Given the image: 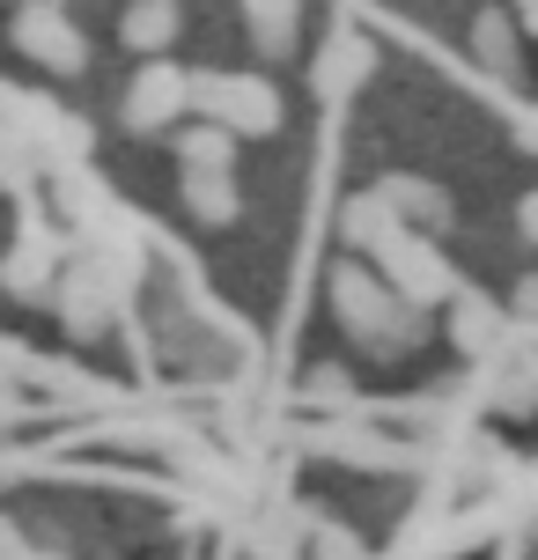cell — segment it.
<instances>
[{
  "mask_svg": "<svg viewBox=\"0 0 538 560\" xmlns=\"http://www.w3.org/2000/svg\"><path fill=\"white\" fill-rule=\"evenodd\" d=\"M15 45H23L30 59L59 67V74L82 67V37H74V23H67L59 8H23V15H15Z\"/></svg>",
  "mask_w": 538,
  "mask_h": 560,
  "instance_id": "3",
  "label": "cell"
},
{
  "mask_svg": "<svg viewBox=\"0 0 538 560\" xmlns=\"http://www.w3.org/2000/svg\"><path fill=\"white\" fill-rule=\"evenodd\" d=\"M384 266H391V280L398 288H406V295H443V266H435V252H428V244H406V236H391V244H384Z\"/></svg>",
  "mask_w": 538,
  "mask_h": 560,
  "instance_id": "5",
  "label": "cell"
},
{
  "mask_svg": "<svg viewBox=\"0 0 538 560\" xmlns=\"http://www.w3.org/2000/svg\"><path fill=\"white\" fill-rule=\"evenodd\" d=\"M177 15L171 0H141V8H126V23H118V37L133 45V52H171V37H177Z\"/></svg>",
  "mask_w": 538,
  "mask_h": 560,
  "instance_id": "6",
  "label": "cell"
},
{
  "mask_svg": "<svg viewBox=\"0 0 538 560\" xmlns=\"http://www.w3.org/2000/svg\"><path fill=\"white\" fill-rule=\"evenodd\" d=\"M52 273H59V252L52 244H45V236H23V244H15V258H8V288H15V295H45V288H52Z\"/></svg>",
  "mask_w": 538,
  "mask_h": 560,
  "instance_id": "7",
  "label": "cell"
},
{
  "mask_svg": "<svg viewBox=\"0 0 538 560\" xmlns=\"http://www.w3.org/2000/svg\"><path fill=\"white\" fill-rule=\"evenodd\" d=\"M252 37L258 52H288L295 45V8H252Z\"/></svg>",
  "mask_w": 538,
  "mask_h": 560,
  "instance_id": "10",
  "label": "cell"
},
{
  "mask_svg": "<svg viewBox=\"0 0 538 560\" xmlns=\"http://www.w3.org/2000/svg\"><path fill=\"white\" fill-rule=\"evenodd\" d=\"M332 303L347 310V325L362 339H376V347H391V317H406V310L384 295V288H369V273H354V266H340V280H332Z\"/></svg>",
  "mask_w": 538,
  "mask_h": 560,
  "instance_id": "4",
  "label": "cell"
},
{
  "mask_svg": "<svg viewBox=\"0 0 538 560\" xmlns=\"http://www.w3.org/2000/svg\"><path fill=\"white\" fill-rule=\"evenodd\" d=\"M192 104L207 112V126H222L229 140L236 133H273V126H281V96H273V82H258V74H192Z\"/></svg>",
  "mask_w": 538,
  "mask_h": 560,
  "instance_id": "1",
  "label": "cell"
},
{
  "mask_svg": "<svg viewBox=\"0 0 538 560\" xmlns=\"http://www.w3.org/2000/svg\"><path fill=\"white\" fill-rule=\"evenodd\" d=\"M185 199H192L199 222H236V177H185Z\"/></svg>",
  "mask_w": 538,
  "mask_h": 560,
  "instance_id": "9",
  "label": "cell"
},
{
  "mask_svg": "<svg viewBox=\"0 0 538 560\" xmlns=\"http://www.w3.org/2000/svg\"><path fill=\"white\" fill-rule=\"evenodd\" d=\"M229 163H236V140H229L222 126L185 133V177H229Z\"/></svg>",
  "mask_w": 538,
  "mask_h": 560,
  "instance_id": "8",
  "label": "cell"
},
{
  "mask_svg": "<svg viewBox=\"0 0 538 560\" xmlns=\"http://www.w3.org/2000/svg\"><path fill=\"white\" fill-rule=\"evenodd\" d=\"M192 104V74H177V67H141L133 74V89H126V126H141V133H155V126H171L177 112Z\"/></svg>",
  "mask_w": 538,
  "mask_h": 560,
  "instance_id": "2",
  "label": "cell"
}]
</instances>
